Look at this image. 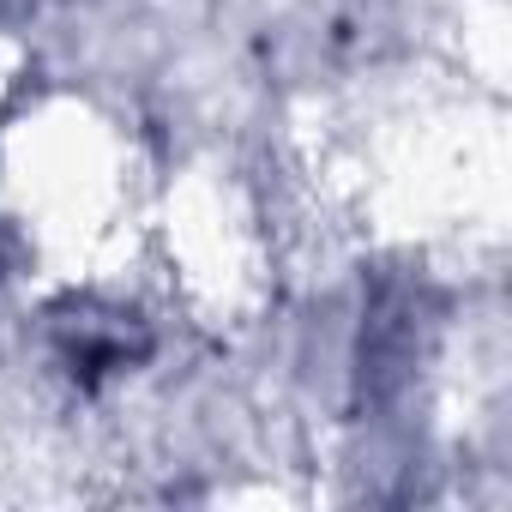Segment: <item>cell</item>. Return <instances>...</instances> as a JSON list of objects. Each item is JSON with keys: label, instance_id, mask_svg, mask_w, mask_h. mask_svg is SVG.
Instances as JSON below:
<instances>
[{"label": "cell", "instance_id": "obj_1", "mask_svg": "<svg viewBox=\"0 0 512 512\" xmlns=\"http://www.w3.org/2000/svg\"><path fill=\"white\" fill-rule=\"evenodd\" d=\"M49 344L79 386H103L151 356V326L103 296H61L49 308Z\"/></svg>", "mask_w": 512, "mask_h": 512}]
</instances>
